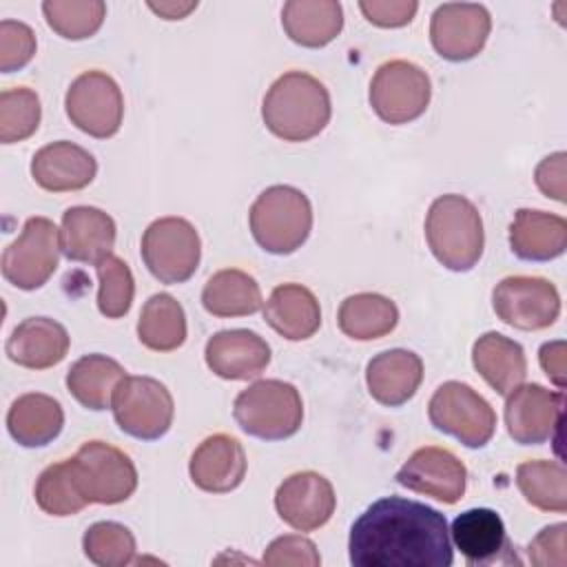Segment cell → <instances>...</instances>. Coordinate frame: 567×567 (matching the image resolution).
Wrapping results in <instances>:
<instances>
[{
	"label": "cell",
	"instance_id": "obj_1",
	"mask_svg": "<svg viewBox=\"0 0 567 567\" xmlns=\"http://www.w3.org/2000/svg\"><path fill=\"white\" fill-rule=\"evenodd\" d=\"M354 567H450L454 563L445 516L419 501L385 496L350 527Z\"/></svg>",
	"mask_w": 567,
	"mask_h": 567
},
{
	"label": "cell",
	"instance_id": "obj_2",
	"mask_svg": "<svg viewBox=\"0 0 567 567\" xmlns=\"http://www.w3.org/2000/svg\"><path fill=\"white\" fill-rule=\"evenodd\" d=\"M330 115L332 102L326 84L306 71L279 75L261 102L266 128L284 142H308L317 137L328 126Z\"/></svg>",
	"mask_w": 567,
	"mask_h": 567
},
{
	"label": "cell",
	"instance_id": "obj_3",
	"mask_svg": "<svg viewBox=\"0 0 567 567\" xmlns=\"http://www.w3.org/2000/svg\"><path fill=\"white\" fill-rule=\"evenodd\" d=\"M425 241L434 259L452 272L472 270L483 257V217L465 195L436 197L425 215Z\"/></svg>",
	"mask_w": 567,
	"mask_h": 567
},
{
	"label": "cell",
	"instance_id": "obj_4",
	"mask_svg": "<svg viewBox=\"0 0 567 567\" xmlns=\"http://www.w3.org/2000/svg\"><path fill=\"white\" fill-rule=\"evenodd\" d=\"M248 226L261 250L270 255H292L310 237L312 204L308 195L295 186H268L252 202Z\"/></svg>",
	"mask_w": 567,
	"mask_h": 567
},
{
	"label": "cell",
	"instance_id": "obj_5",
	"mask_svg": "<svg viewBox=\"0 0 567 567\" xmlns=\"http://www.w3.org/2000/svg\"><path fill=\"white\" fill-rule=\"evenodd\" d=\"M233 416L248 436L284 441L299 432L303 423V401L299 390L288 381L259 379L235 396Z\"/></svg>",
	"mask_w": 567,
	"mask_h": 567
},
{
	"label": "cell",
	"instance_id": "obj_6",
	"mask_svg": "<svg viewBox=\"0 0 567 567\" xmlns=\"http://www.w3.org/2000/svg\"><path fill=\"white\" fill-rule=\"evenodd\" d=\"M142 261L159 284L188 281L202 259V239L197 228L184 217H159L142 235Z\"/></svg>",
	"mask_w": 567,
	"mask_h": 567
},
{
	"label": "cell",
	"instance_id": "obj_7",
	"mask_svg": "<svg viewBox=\"0 0 567 567\" xmlns=\"http://www.w3.org/2000/svg\"><path fill=\"white\" fill-rule=\"evenodd\" d=\"M430 423L470 450L485 447L496 432V412L485 396L461 381L441 383L427 403Z\"/></svg>",
	"mask_w": 567,
	"mask_h": 567
},
{
	"label": "cell",
	"instance_id": "obj_8",
	"mask_svg": "<svg viewBox=\"0 0 567 567\" xmlns=\"http://www.w3.org/2000/svg\"><path fill=\"white\" fill-rule=\"evenodd\" d=\"M82 496L100 505H117L137 489V470L126 452L104 441H86L69 458Z\"/></svg>",
	"mask_w": 567,
	"mask_h": 567
},
{
	"label": "cell",
	"instance_id": "obj_9",
	"mask_svg": "<svg viewBox=\"0 0 567 567\" xmlns=\"http://www.w3.org/2000/svg\"><path fill=\"white\" fill-rule=\"evenodd\" d=\"M111 410L124 434L140 441H157L173 425L175 401L162 381L144 374H126L113 394Z\"/></svg>",
	"mask_w": 567,
	"mask_h": 567
},
{
	"label": "cell",
	"instance_id": "obj_10",
	"mask_svg": "<svg viewBox=\"0 0 567 567\" xmlns=\"http://www.w3.org/2000/svg\"><path fill=\"white\" fill-rule=\"evenodd\" d=\"M368 100L372 111L385 124H408L427 111L432 82L419 64L410 60H390L374 71Z\"/></svg>",
	"mask_w": 567,
	"mask_h": 567
},
{
	"label": "cell",
	"instance_id": "obj_11",
	"mask_svg": "<svg viewBox=\"0 0 567 567\" xmlns=\"http://www.w3.org/2000/svg\"><path fill=\"white\" fill-rule=\"evenodd\" d=\"M60 252V228L49 217H29L2 252V277L20 290H38L58 270Z\"/></svg>",
	"mask_w": 567,
	"mask_h": 567
},
{
	"label": "cell",
	"instance_id": "obj_12",
	"mask_svg": "<svg viewBox=\"0 0 567 567\" xmlns=\"http://www.w3.org/2000/svg\"><path fill=\"white\" fill-rule=\"evenodd\" d=\"M66 117L75 128L95 137H113L124 120V95L117 82L104 71H84L66 89Z\"/></svg>",
	"mask_w": 567,
	"mask_h": 567
},
{
	"label": "cell",
	"instance_id": "obj_13",
	"mask_svg": "<svg viewBox=\"0 0 567 567\" xmlns=\"http://www.w3.org/2000/svg\"><path fill=\"white\" fill-rule=\"evenodd\" d=\"M492 308L503 323L534 332L549 328L558 319L560 295L545 277L512 275L494 286Z\"/></svg>",
	"mask_w": 567,
	"mask_h": 567
},
{
	"label": "cell",
	"instance_id": "obj_14",
	"mask_svg": "<svg viewBox=\"0 0 567 567\" xmlns=\"http://www.w3.org/2000/svg\"><path fill=\"white\" fill-rule=\"evenodd\" d=\"M492 16L478 2H445L430 18V42L447 62L476 58L489 38Z\"/></svg>",
	"mask_w": 567,
	"mask_h": 567
},
{
	"label": "cell",
	"instance_id": "obj_15",
	"mask_svg": "<svg viewBox=\"0 0 567 567\" xmlns=\"http://www.w3.org/2000/svg\"><path fill=\"white\" fill-rule=\"evenodd\" d=\"M563 390L520 383L505 399V427L518 445H543L556 439L563 419Z\"/></svg>",
	"mask_w": 567,
	"mask_h": 567
},
{
	"label": "cell",
	"instance_id": "obj_16",
	"mask_svg": "<svg viewBox=\"0 0 567 567\" xmlns=\"http://www.w3.org/2000/svg\"><path fill=\"white\" fill-rule=\"evenodd\" d=\"M396 483L414 494L454 505L465 494L467 470L463 461L447 447L425 445L412 452L399 467Z\"/></svg>",
	"mask_w": 567,
	"mask_h": 567
},
{
	"label": "cell",
	"instance_id": "obj_17",
	"mask_svg": "<svg viewBox=\"0 0 567 567\" xmlns=\"http://www.w3.org/2000/svg\"><path fill=\"white\" fill-rule=\"evenodd\" d=\"M337 507L332 483L319 472L303 470L284 478L275 492V509L279 518L297 532H315L323 527Z\"/></svg>",
	"mask_w": 567,
	"mask_h": 567
},
{
	"label": "cell",
	"instance_id": "obj_18",
	"mask_svg": "<svg viewBox=\"0 0 567 567\" xmlns=\"http://www.w3.org/2000/svg\"><path fill=\"white\" fill-rule=\"evenodd\" d=\"M248 461L244 445L224 432L206 436L188 461V474L195 487L208 494H228L246 478Z\"/></svg>",
	"mask_w": 567,
	"mask_h": 567
},
{
	"label": "cell",
	"instance_id": "obj_19",
	"mask_svg": "<svg viewBox=\"0 0 567 567\" xmlns=\"http://www.w3.org/2000/svg\"><path fill=\"white\" fill-rule=\"evenodd\" d=\"M450 538L472 567L509 563L512 543L505 532L503 518L489 507H472L452 520Z\"/></svg>",
	"mask_w": 567,
	"mask_h": 567
},
{
	"label": "cell",
	"instance_id": "obj_20",
	"mask_svg": "<svg viewBox=\"0 0 567 567\" xmlns=\"http://www.w3.org/2000/svg\"><path fill=\"white\" fill-rule=\"evenodd\" d=\"M270 357L266 339L246 328L219 330L204 348L208 370L226 381L257 379L268 368Z\"/></svg>",
	"mask_w": 567,
	"mask_h": 567
},
{
	"label": "cell",
	"instance_id": "obj_21",
	"mask_svg": "<svg viewBox=\"0 0 567 567\" xmlns=\"http://www.w3.org/2000/svg\"><path fill=\"white\" fill-rule=\"evenodd\" d=\"M117 226L113 217L95 206H71L62 213L60 248L69 261L97 266L113 255Z\"/></svg>",
	"mask_w": 567,
	"mask_h": 567
},
{
	"label": "cell",
	"instance_id": "obj_22",
	"mask_svg": "<svg viewBox=\"0 0 567 567\" xmlns=\"http://www.w3.org/2000/svg\"><path fill=\"white\" fill-rule=\"evenodd\" d=\"M97 175L95 157L69 140L51 142L31 157L33 182L49 193H69L86 188Z\"/></svg>",
	"mask_w": 567,
	"mask_h": 567
},
{
	"label": "cell",
	"instance_id": "obj_23",
	"mask_svg": "<svg viewBox=\"0 0 567 567\" xmlns=\"http://www.w3.org/2000/svg\"><path fill=\"white\" fill-rule=\"evenodd\" d=\"M71 346L66 328L51 317H27L20 321L4 343L9 361L29 370H47L58 365Z\"/></svg>",
	"mask_w": 567,
	"mask_h": 567
},
{
	"label": "cell",
	"instance_id": "obj_24",
	"mask_svg": "<svg viewBox=\"0 0 567 567\" xmlns=\"http://www.w3.org/2000/svg\"><path fill=\"white\" fill-rule=\"evenodd\" d=\"M423 381V361L416 352L392 348L374 354L365 365V385L370 396L385 405L408 403Z\"/></svg>",
	"mask_w": 567,
	"mask_h": 567
},
{
	"label": "cell",
	"instance_id": "obj_25",
	"mask_svg": "<svg viewBox=\"0 0 567 567\" xmlns=\"http://www.w3.org/2000/svg\"><path fill=\"white\" fill-rule=\"evenodd\" d=\"M509 248L523 261H551L567 248V219L547 210L518 208L509 224Z\"/></svg>",
	"mask_w": 567,
	"mask_h": 567
},
{
	"label": "cell",
	"instance_id": "obj_26",
	"mask_svg": "<svg viewBox=\"0 0 567 567\" xmlns=\"http://www.w3.org/2000/svg\"><path fill=\"white\" fill-rule=\"evenodd\" d=\"M266 323L288 341H306L321 326L315 292L301 284H279L264 303Z\"/></svg>",
	"mask_w": 567,
	"mask_h": 567
},
{
	"label": "cell",
	"instance_id": "obj_27",
	"mask_svg": "<svg viewBox=\"0 0 567 567\" xmlns=\"http://www.w3.org/2000/svg\"><path fill=\"white\" fill-rule=\"evenodd\" d=\"M472 365L501 396H507L527 377V357L523 346L494 330L474 341Z\"/></svg>",
	"mask_w": 567,
	"mask_h": 567
},
{
	"label": "cell",
	"instance_id": "obj_28",
	"mask_svg": "<svg viewBox=\"0 0 567 567\" xmlns=\"http://www.w3.org/2000/svg\"><path fill=\"white\" fill-rule=\"evenodd\" d=\"M64 410L58 399L42 392L18 396L7 412V430L22 447H44L60 436Z\"/></svg>",
	"mask_w": 567,
	"mask_h": 567
},
{
	"label": "cell",
	"instance_id": "obj_29",
	"mask_svg": "<svg viewBox=\"0 0 567 567\" xmlns=\"http://www.w3.org/2000/svg\"><path fill=\"white\" fill-rule=\"evenodd\" d=\"M286 35L306 49L330 44L343 29V9L334 0H290L281 9Z\"/></svg>",
	"mask_w": 567,
	"mask_h": 567
},
{
	"label": "cell",
	"instance_id": "obj_30",
	"mask_svg": "<svg viewBox=\"0 0 567 567\" xmlns=\"http://www.w3.org/2000/svg\"><path fill=\"white\" fill-rule=\"evenodd\" d=\"M126 370L106 354H84L80 357L66 372V390L69 394L86 410L102 412L111 408L113 394Z\"/></svg>",
	"mask_w": 567,
	"mask_h": 567
},
{
	"label": "cell",
	"instance_id": "obj_31",
	"mask_svg": "<svg viewBox=\"0 0 567 567\" xmlns=\"http://www.w3.org/2000/svg\"><path fill=\"white\" fill-rule=\"evenodd\" d=\"M202 306L213 317H248L264 308L261 288L252 275L239 268L213 272L202 290Z\"/></svg>",
	"mask_w": 567,
	"mask_h": 567
},
{
	"label": "cell",
	"instance_id": "obj_32",
	"mask_svg": "<svg viewBox=\"0 0 567 567\" xmlns=\"http://www.w3.org/2000/svg\"><path fill=\"white\" fill-rule=\"evenodd\" d=\"M339 330L354 341H374L390 334L399 323L396 303L379 292H357L341 301Z\"/></svg>",
	"mask_w": 567,
	"mask_h": 567
},
{
	"label": "cell",
	"instance_id": "obj_33",
	"mask_svg": "<svg viewBox=\"0 0 567 567\" xmlns=\"http://www.w3.org/2000/svg\"><path fill=\"white\" fill-rule=\"evenodd\" d=\"M186 312L168 292H155L142 306L137 319V339L153 352H173L186 341Z\"/></svg>",
	"mask_w": 567,
	"mask_h": 567
},
{
	"label": "cell",
	"instance_id": "obj_34",
	"mask_svg": "<svg viewBox=\"0 0 567 567\" xmlns=\"http://www.w3.org/2000/svg\"><path fill=\"white\" fill-rule=\"evenodd\" d=\"M516 487L540 512H567V472L558 461H523L516 467Z\"/></svg>",
	"mask_w": 567,
	"mask_h": 567
},
{
	"label": "cell",
	"instance_id": "obj_35",
	"mask_svg": "<svg viewBox=\"0 0 567 567\" xmlns=\"http://www.w3.org/2000/svg\"><path fill=\"white\" fill-rule=\"evenodd\" d=\"M33 496L44 514L58 518L73 516L89 505V501L78 489L69 458H62L42 470V474L35 481Z\"/></svg>",
	"mask_w": 567,
	"mask_h": 567
},
{
	"label": "cell",
	"instance_id": "obj_36",
	"mask_svg": "<svg viewBox=\"0 0 567 567\" xmlns=\"http://www.w3.org/2000/svg\"><path fill=\"white\" fill-rule=\"evenodd\" d=\"M47 24L64 40H86L95 35L106 18L102 0H44Z\"/></svg>",
	"mask_w": 567,
	"mask_h": 567
},
{
	"label": "cell",
	"instance_id": "obj_37",
	"mask_svg": "<svg viewBox=\"0 0 567 567\" xmlns=\"http://www.w3.org/2000/svg\"><path fill=\"white\" fill-rule=\"evenodd\" d=\"M84 556L97 567H126L135 560L133 532L115 520H97L82 536Z\"/></svg>",
	"mask_w": 567,
	"mask_h": 567
},
{
	"label": "cell",
	"instance_id": "obj_38",
	"mask_svg": "<svg viewBox=\"0 0 567 567\" xmlns=\"http://www.w3.org/2000/svg\"><path fill=\"white\" fill-rule=\"evenodd\" d=\"M42 117L40 97L29 86H13L0 93V142L16 144L31 137Z\"/></svg>",
	"mask_w": 567,
	"mask_h": 567
},
{
	"label": "cell",
	"instance_id": "obj_39",
	"mask_svg": "<svg viewBox=\"0 0 567 567\" xmlns=\"http://www.w3.org/2000/svg\"><path fill=\"white\" fill-rule=\"evenodd\" d=\"M97 270V310L106 319H120L131 310L135 297V279L128 264L109 255L95 266Z\"/></svg>",
	"mask_w": 567,
	"mask_h": 567
},
{
	"label": "cell",
	"instance_id": "obj_40",
	"mask_svg": "<svg viewBox=\"0 0 567 567\" xmlns=\"http://www.w3.org/2000/svg\"><path fill=\"white\" fill-rule=\"evenodd\" d=\"M35 33L20 20L0 22V71L11 73L24 69L35 55Z\"/></svg>",
	"mask_w": 567,
	"mask_h": 567
},
{
	"label": "cell",
	"instance_id": "obj_41",
	"mask_svg": "<svg viewBox=\"0 0 567 567\" xmlns=\"http://www.w3.org/2000/svg\"><path fill=\"white\" fill-rule=\"evenodd\" d=\"M261 563L270 565V567H286V565L319 567L321 556H319L317 545L310 538H306L301 534H286V536L275 538L266 547V551L261 556Z\"/></svg>",
	"mask_w": 567,
	"mask_h": 567
},
{
	"label": "cell",
	"instance_id": "obj_42",
	"mask_svg": "<svg viewBox=\"0 0 567 567\" xmlns=\"http://www.w3.org/2000/svg\"><path fill=\"white\" fill-rule=\"evenodd\" d=\"M361 13L365 20L381 29H399L412 22L419 2L414 0H361Z\"/></svg>",
	"mask_w": 567,
	"mask_h": 567
},
{
	"label": "cell",
	"instance_id": "obj_43",
	"mask_svg": "<svg viewBox=\"0 0 567 567\" xmlns=\"http://www.w3.org/2000/svg\"><path fill=\"white\" fill-rule=\"evenodd\" d=\"M565 547H567V525L565 523L547 525L536 534V538L527 547L529 563L538 567L565 565L567 560Z\"/></svg>",
	"mask_w": 567,
	"mask_h": 567
},
{
	"label": "cell",
	"instance_id": "obj_44",
	"mask_svg": "<svg viewBox=\"0 0 567 567\" xmlns=\"http://www.w3.org/2000/svg\"><path fill=\"white\" fill-rule=\"evenodd\" d=\"M565 159L563 151L543 157L534 171V182L545 197L565 202Z\"/></svg>",
	"mask_w": 567,
	"mask_h": 567
},
{
	"label": "cell",
	"instance_id": "obj_45",
	"mask_svg": "<svg viewBox=\"0 0 567 567\" xmlns=\"http://www.w3.org/2000/svg\"><path fill=\"white\" fill-rule=\"evenodd\" d=\"M538 361L543 372L549 377V381L563 390L565 388V341H547L538 350Z\"/></svg>",
	"mask_w": 567,
	"mask_h": 567
},
{
	"label": "cell",
	"instance_id": "obj_46",
	"mask_svg": "<svg viewBox=\"0 0 567 567\" xmlns=\"http://www.w3.org/2000/svg\"><path fill=\"white\" fill-rule=\"evenodd\" d=\"M148 9L164 20H182L197 9V0L190 2H148Z\"/></svg>",
	"mask_w": 567,
	"mask_h": 567
}]
</instances>
